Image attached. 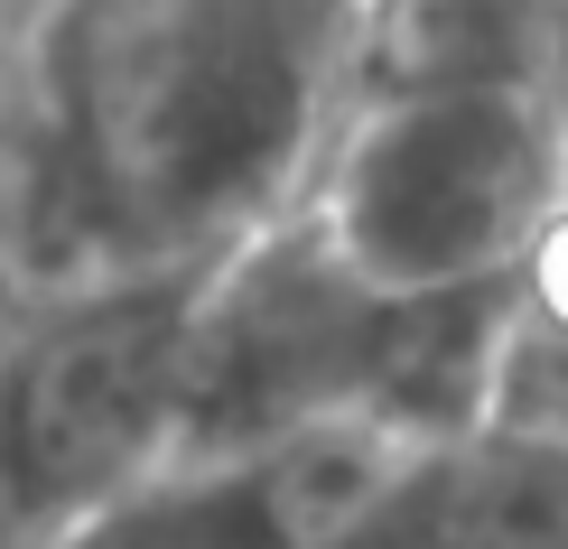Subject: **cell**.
Wrapping results in <instances>:
<instances>
[{
    "label": "cell",
    "instance_id": "cell-1",
    "mask_svg": "<svg viewBox=\"0 0 568 549\" xmlns=\"http://www.w3.org/2000/svg\"><path fill=\"white\" fill-rule=\"evenodd\" d=\"M364 0H65L0 93V307L224 271L354 112Z\"/></svg>",
    "mask_w": 568,
    "mask_h": 549
},
{
    "label": "cell",
    "instance_id": "cell-2",
    "mask_svg": "<svg viewBox=\"0 0 568 549\" xmlns=\"http://www.w3.org/2000/svg\"><path fill=\"white\" fill-rule=\"evenodd\" d=\"M513 354V279L457 298H383L307 233L271 224L205 279L186 326L178 457H243L336 419H383L410 447L476 438Z\"/></svg>",
    "mask_w": 568,
    "mask_h": 549
},
{
    "label": "cell",
    "instance_id": "cell-3",
    "mask_svg": "<svg viewBox=\"0 0 568 549\" xmlns=\"http://www.w3.org/2000/svg\"><path fill=\"white\" fill-rule=\"evenodd\" d=\"M559 186L568 93L354 103L298 214L364 289L457 298L523 271L559 214Z\"/></svg>",
    "mask_w": 568,
    "mask_h": 549
},
{
    "label": "cell",
    "instance_id": "cell-4",
    "mask_svg": "<svg viewBox=\"0 0 568 549\" xmlns=\"http://www.w3.org/2000/svg\"><path fill=\"white\" fill-rule=\"evenodd\" d=\"M205 279L215 271L0 307V549H57L178 466Z\"/></svg>",
    "mask_w": 568,
    "mask_h": 549
},
{
    "label": "cell",
    "instance_id": "cell-5",
    "mask_svg": "<svg viewBox=\"0 0 568 549\" xmlns=\"http://www.w3.org/2000/svg\"><path fill=\"white\" fill-rule=\"evenodd\" d=\"M419 447L383 419H336L243 457H178L57 549H345Z\"/></svg>",
    "mask_w": 568,
    "mask_h": 549
},
{
    "label": "cell",
    "instance_id": "cell-6",
    "mask_svg": "<svg viewBox=\"0 0 568 549\" xmlns=\"http://www.w3.org/2000/svg\"><path fill=\"white\" fill-rule=\"evenodd\" d=\"M568 93L559 0H364L354 103H494Z\"/></svg>",
    "mask_w": 568,
    "mask_h": 549
},
{
    "label": "cell",
    "instance_id": "cell-7",
    "mask_svg": "<svg viewBox=\"0 0 568 549\" xmlns=\"http://www.w3.org/2000/svg\"><path fill=\"white\" fill-rule=\"evenodd\" d=\"M345 549H568V447L513 419L419 447Z\"/></svg>",
    "mask_w": 568,
    "mask_h": 549
},
{
    "label": "cell",
    "instance_id": "cell-8",
    "mask_svg": "<svg viewBox=\"0 0 568 549\" xmlns=\"http://www.w3.org/2000/svg\"><path fill=\"white\" fill-rule=\"evenodd\" d=\"M65 0H0V93H10V75H19V57L38 47V29L57 19Z\"/></svg>",
    "mask_w": 568,
    "mask_h": 549
},
{
    "label": "cell",
    "instance_id": "cell-9",
    "mask_svg": "<svg viewBox=\"0 0 568 549\" xmlns=\"http://www.w3.org/2000/svg\"><path fill=\"white\" fill-rule=\"evenodd\" d=\"M559 10H568V0H559Z\"/></svg>",
    "mask_w": 568,
    "mask_h": 549
}]
</instances>
